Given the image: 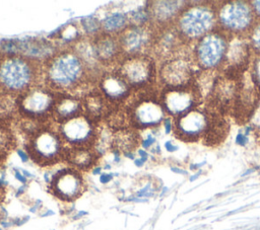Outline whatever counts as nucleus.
Listing matches in <instances>:
<instances>
[{"label":"nucleus","mask_w":260,"mask_h":230,"mask_svg":"<svg viewBox=\"0 0 260 230\" xmlns=\"http://www.w3.org/2000/svg\"><path fill=\"white\" fill-rule=\"evenodd\" d=\"M88 74L85 64L71 48L60 50L42 65L44 84L61 93L76 94L86 83Z\"/></svg>","instance_id":"f257e3e1"},{"label":"nucleus","mask_w":260,"mask_h":230,"mask_svg":"<svg viewBox=\"0 0 260 230\" xmlns=\"http://www.w3.org/2000/svg\"><path fill=\"white\" fill-rule=\"evenodd\" d=\"M42 66L20 55L0 57V90L20 95L38 84Z\"/></svg>","instance_id":"f03ea898"},{"label":"nucleus","mask_w":260,"mask_h":230,"mask_svg":"<svg viewBox=\"0 0 260 230\" xmlns=\"http://www.w3.org/2000/svg\"><path fill=\"white\" fill-rule=\"evenodd\" d=\"M66 147L57 128L43 125L28 137L26 153L39 165L48 166L57 163L65 156Z\"/></svg>","instance_id":"7ed1b4c3"},{"label":"nucleus","mask_w":260,"mask_h":230,"mask_svg":"<svg viewBox=\"0 0 260 230\" xmlns=\"http://www.w3.org/2000/svg\"><path fill=\"white\" fill-rule=\"evenodd\" d=\"M217 23L216 11L207 5L187 6L174 26L183 41H198L211 32Z\"/></svg>","instance_id":"20e7f679"},{"label":"nucleus","mask_w":260,"mask_h":230,"mask_svg":"<svg viewBox=\"0 0 260 230\" xmlns=\"http://www.w3.org/2000/svg\"><path fill=\"white\" fill-rule=\"evenodd\" d=\"M57 92L45 84H37L17 96V112L23 119L45 123L51 119Z\"/></svg>","instance_id":"39448f33"},{"label":"nucleus","mask_w":260,"mask_h":230,"mask_svg":"<svg viewBox=\"0 0 260 230\" xmlns=\"http://www.w3.org/2000/svg\"><path fill=\"white\" fill-rule=\"evenodd\" d=\"M230 39L223 30H212L196 41L194 62L202 71H214L225 63Z\"/></svg>","instance_id":"423d86ee"},{"label":"nucleus","mask_w":260,"mask_h":230,"mask_svg":"<svg viewBox=\"0 0 260 230\" xmlns=\"http://www.w3.org/2000/svg\"><path fill=\"white\" fill-rule=\"evenodd\" d=\"M216 16L221 30L234 35H244L252 29L255 13L248 2L230 1L219 7Z\"/></svg>","instance_id":"0eeeda50"},{"label":"nucleus","mask_w":260,"mask_h":230,"mask_svg":"<svg viewBox=\"0 0 260 230\" xmlns=\"http://www.w3.org/2000/svg\"><path fill=\"white\" fill-rule=\"evenodd\" d=\"M118 71L131 88L149 86L157 75L155 64L149 55L126 56L118 64Z\"/></svg>","instance_id":"6e6552de"},{"label":"nucleus","mask_w":260,"mask_h":230,"mask_svg":"<svg viewBox=\"0 0 260 230\" xmlns=\"http://www.w3.org/2000/svg\"><path fill=\"white\" fill-rule=\"evenodd\" d=\"M57 130L69 147H93L98 132L96 123L84 113L58 124Z\"/></svg>","instance_id":"1a4fd4ad"},{"label":"nucleus","mask_w":260,"mask_h":230,"mask_svg":"<svg viewBox=\"0 0 260 230\" xmlns=\"http://www.w3.org/2000/svg\"><path fill=\"white\" fill-rule=\"evenodd\" d=\"M157 77L165 88H183L189 87L195 76L191 61L178 54L161 62Z\"/></svg>","instance_id":"9d476101"},{"label":"nucleus","mask_w":260,"mask_h":230,"mask_svg":"<svg viewBox=\"0 0 260 230\" xmlns=\"http://www.w3.org/2000/svg\"><path fill=\"white\" fill-rule=\"evenodd\" d=\"M211 119V114L206 110L193 108L176 118L173 132L182 141L196 142L199 139L203 140L208 132Z\"/></svg>","instance_id":"9b49d317"},{"label":"nucleus","mask_w":260,"mask_h":230,"mask_svg":"<svg viewBox=\"0 0 260 230\" xmlns=\"http://www.w3.org/2000/svg\"><path fill=\"white\" fill-rule=\"evenodd\" d=\"M165 114L159 99L143 96L132 102L127 116L133 129L145 130L159 126L166 120Z\"/></svg>","instance_id":"f8f14e48"},{"label":"nucleus","mask_w":260,"mask_h":230,"mask_svg":"<svg viewBox=\"0 0 260 230\" xmlns=\"http://www.w3.org/2000/svg\"><path fill=\"white\" fill-rule=\"evenodd\" d=\"M155 33L147 26L129 25L118 35V41L123 53V57L147 55L152 49Z\"/></svg>","instance_id":"ddd939ff"},{"label":"nucleus","mask_w":260,"mask_h":230,"mask_svg":"<svg viewBox=\"0 0 260 230\" xmlns=\"http://www.w3.org/2000/svg\"><path fill=\"white\" fill-rule=\"evenodd\" d=\"M84 187L83 178L77 169L65 167L51 176V193L60 200L73 201L83 193Z\"/></svg>","instance_id":"4468645a"},{"label":"nucleus","mask_w":260,"mask_h":230,"mask_svg":"<svg viewBox=\"0 0 260 230\" xmlns=\"http://www.w3.org/2000/svg\"><path fill=\"white\" fill-rule=\"evenodd\" d=\"M199 92L189 87L183 88H165L159 101L165 112L178 118L187 111L195 108V101Z\"/></svg>","instance_id":"2eb2a0df"},{"label":"nucleus","mask_w":260,"mask_h":230,"mask_svg":"<svg viewBox=\"0 0 260 230\" xmlns=\"http://www.w3.org/2000/svg\"><path fill=\"white\" fill-rule=\"evenodd\" d=\"M99 91L110 103H119L128 98L131 92V86L118 70L109 71L101 76Z\"/></svg>","instance_id":"dca6fc26"},{"label":"nucleus","mask_w":260,"mask_h":230,"mask_svg":"<svg viewBox=\"0 0 260 230\" xmlns=\"http://www.w3.org/2000/svg\"><path fill=\"white\" fill-rule=\"evenodd\" d=\"M60 50L55 44L45 39L17 40V55L25 57L38 64H44Z\"/></svg>","instance_id":"f3484780"},{"label":"nucleus","mask_w":260,"mask_h":230,"mask_svg":"<svg viewBox=\"0 0 260 230\" xmlns=\"http://www.w3.org/2000/svg\"><path fill=\"white\" fill-rule=\"evenodd\" d=\"M95 57L100 65L109 66L122 60L123 53L117 35L101 32L99 35L91 39Z\"/></svg>","instance_id":"a211bd4d"},{"label":"nucleus","mask_w":260,"mask_h":230,"mask_svg":"<svg viewBox=\"0 0 260 230\" xmlns=\"http://www.w3.org/2000/svg\"><path fill=\"white\" fill-rule=\"evenodd\" d=\"M184 1H153L148 5L151 22L159 28L171 26L187 7Z\"/></svg>","instance_id":"6ab92c4d"},{"label":"nucleus","mask_w":260,"mask_h":230,"mask_svg":"<svg viewBox=\"0 0 260 230\" xmlns=\"http://www.w3.org/2000/svg\"><path fill=\"white\" fill-rule=\"evenodd\" d=\"M83 113L82 98L72 93L57 92L52 120L61 124Z\"/></svg>","instance_id":"aec40b11"},{"label":"nucleus","mask_w":260,"mask_h":230,"mask_svg":"<svg viewBox=\"0 0 260 230\" xmlns=\"http://www.w3.org/2000/svg\"><path fill=\"white\" fill-rule=\"evenodd\" d=\"M251 53L252 49L249 41L244 35H233L229 41L224 65L232 70L244 68L249 63Z\"/></svg>","instance_id":"412c9836"},{"label":"nucleus","mask_w":260,"mask_h":230,"mask_svg":"<svg viewBox=\"0 0 260 230\" xmlns=\"http://www.w3.org/2000/svg\"><path fill=\"white\" fill-rule=\"evenodd\" d=\"M81 98L83 113L94 123L102 120V118L106 117L110 112L109 105L111 103L104 97L99 89L84 93Z\"/></svg>","instance_id":"4be33fe9"},{"label":"nucleus","mask_w":260,"mask_h":230,"mask_svg":"<svg viewBox=\"0 0 260 230\" xmlns=\"http://www.w3.org/2000/svg\"><path fill=\"white\" fill-rule=\"evenodd\" d=\"M64 158L75 169L87 170L94 165L99 155L92 147H69Z\"/></svg>","instance_id":"5701e85b"},{"label":"nucleus","mask_w":260,"mask_h":230,"mask_svg":"<svg viewBox=\"0 0 260 230\" xmlns=\"http://www.w3.org/2000/svg\"><path fill=\"white\" fill-rule=\"evenodd\" d=\"M139 143V136L135 132V129L128 127L117 130L113 134V147L112 149L118 150L119 152L128 153L133 152Z\"/></svg>","instance_id":"b1692460"},{"label":"nucleus","mask_w":260,"mask_h":230,"mask_svg":"<svg viewBox=\"0 0 260 230\" xmlns=\"http://www.w3.org/2000/svg\"><path fill=\"white\" fill-rule=\"evenodd\" d=\"M128 26V15L122 12H115L102 21V32L118 36Z\"/></svg>","instance_id":"393cba45"},{"label":"nucleus","mask_w":260,"mask_h":230,"mask_svg":"<svg viewBox=\"0 0 260 230\" xmlns=\"http://www.w3.org/2000/svg\"><path fill=\"white\" fill-rule=\"evenodd\" d=\"M17 112V96L0 90V120L4 121Z\"/></svg>","instance_id":"a878e982"},{"label":"nucleus","mask_w":260,"mask_h":230,"mask_svg":"<svg viewBox=\"0 0 260 230\" xmlns=\"http://www.w3.org/2000/svg\"><path fill=\"white\" fill-rule=\"evenodd\" d=\"M128 19L129 25L147 26L149 23H151V17L148 10V6L141 7L135 11H132L128 15Z\"/></svg>","instance_id":"bb28decb"},{"label":"nucleus","mask_w":260,"mask_h":230,"mask_svg":"<svg viewBox=\"0 0 260 230\" xmlns=\"http://www.w3.org/2000/svg\"><path fill=\"white\" fill-rule=\"evenodd\" d=\"M81 28L88 39H93L102 32V21L96 17L88 16L81 20Z\"/></svg>","instance_id":"cd10ccee"},{"label":"nucleus","mask_w":260,"mask_h":230,"mask_svg":"<svg viewBox=\"0 0 260 230\" xmlns=\"http://www.w3.org/2000/svg\"><path fill=\"white\" fill-rule=\"evenodd\" d=\"M14 137L11 131L3 124H0V153L6 155L14 148Z\"/></svg>","instance_id":"c85d7f7f"},{"label":"nucleus","mask_w":260,"mask_h":230,"mask_svg":"<svg viewBox=\"0 0 260 230\" xmlns=\"http://www.w3.org/2000/svg\"><path fill=\"white\" fill-rule=\"evenodd\" d=\"M79 29L75 24H69L60 31V40L65 44H76L79 39Z\"/></svg>","instance_id":"c756f323"},{"label":"nucleus","mask_w":260,"mask_h":230,"mask_svg":"<svg viewBox=\"0 0 260 230\" xmlns=\"http://www.w3.org/2000/svg\"><path fill=\"white\" fill-rule=\"evenodd\" d=\"M249 44L252 52H255L260 56V21L254 23L252 29L249 32Z\"/></svg>","instance_id":"7c9ffc66"},{"label":"nucleus","mask_w":260,"mask_h":230,"mask_svg":"<svg viewBox=\"0 0 260 230\" xmlns=\"http://www.w3.org/2000/svg\"><path fill=\"white\" fill-rule=\"evenodd\" d=\"M251 80L255 86L260 88V56L251 63Z\"/></svg>","instance_id":"2f4dec72"},{"label":"nucleus","mask_w":260,"mask_h":230,"mask_svg":"<svg viewBox=\"0 0 260 230\" xmlns=\"http://www.w3.org/2000/svg\"><path fill=\"white\" fill-rule=\"evenodd\" d=\"M250 123L253 128L260 131V100L256 103L254 109L251 112Z\"/></svg>","instance_id":"473e14b6"},{"label":"nucleus","mask_w":260,"mask_h":230,"mask_svg":"<svg viewBox=\"0 0 260 230\" xmlns=\"http://www.w3.org/2000/svg\"><path fill=\"white\" fill-rule=\"evenodd\" d=\"M13 170H14V177H15L18 181H20L21 183L25 184L26 181H27V178L20 172V170H18V169H16V168H14Z\"/></svg>","instance_id":"72a5a7b5"},{"label":"nucleus","mask_w":260,"mask_h":230,"mask_svg":"<svg viewBox=\"0 0 260 230\" xmlns=\"http://www.w3.org/2000/svg\"><path fill=\"white\" fill-rule=\"evenodd\" d=\"M113 177H114V174H113V173H102V174L100 175V181H101L102 183L106 184V183L110 182V181L113 179Z\"/></svg>","instance_id":"f704fd0d"},{"label":"nucleus","mask_w":260,"mask_h":230,"mask_svg":"<svg viewBox=\"0 0 260 230\" xmlns=\"http://www.w3.org/2000/svg\"><path fill=\"white\" fill-rule=\"evenodd\" d=\"M153 142H154V139L150 135H148L146 139L141 140V145H142L143 148H148V147H150L152 145Z\"/></svg>","instance_id":"c9c22d12"},{"label":"nucleus","mask_w":260,"mask_h":230,"mask_svg":"<svg viewBox=\"0 0 260 230\" xmlns=\"http://www.w3.org/2000/svg\"><path fill=\"white\" fill-rule=\"evenodd\" d=\"M251 6L253 8V11H254L255 15L260 17V1H252Z\"/></svg>","instance_id":"e433bc0d"},{"label":"nucleus","mask_w":260,"mask_h":230,"mask_svg":"<svg viewBox=\"0 0 260 230\" xmlns=\"http://www.w3.org/2000/svg\"><path fill=\"white\" fill-rule=\"evenodd\" d=\"M17 154H18V156L20 157V159H21L22 162H27V161H28L29 156H28V154H27L25 151L19 149V150H17Z\"/></svg>","instance_id":"4c0bfd02"},{"label":"nucleus","mask_w":260,"mask_h":230,"mask_svg":"<svg viewBox=\"0 0 260 230\" xmlns=\"http://www.w3.org/2000/svg\"><path fill=\"white\" fill-rule=\"evenodd\" d=\"M146 161V159L145 158H138V159H134V164L137 166V167H141L143 164H144V162Z\"/></svg>","instance_id":"58836bf2"},{"label":"nucleus","mask_w":260,"mask_h":230,"mask_svg":"<svg viewBox=\"0 0 260 230\" xmlns=\"http://www.w3.org/2000/svg\"><path fill=\"white\" fill-rule=\"evenodd\" d=\"M25 187H26V185H25V184H23L22 186L18 187V189H17V191H16L15 196H16V197H19L20 195H22V194L25 191Z\"/></svg>","instance_id":"ea45409f"},{"label":"nucleus","mask_w":260,"mask_h":230,"mask_svg":"<svg viewBox=\"0 0 260 230\" xmlns=\"http://www.w3.org/2000/svg\"><path fill=\"white\" fill-rule=\"evenodd\" d=\"M92 173L94 174V175H98V174H102V167H100V166H95V167H93V169H92Z\"/></svg>","instance_id":"a19ab883"},{"label":"nucleus","mask_w":260,"mask_h":230,"mask_svg":"<svg viewBox=\"0 0 260 230\" xmlns=\"http://www.w3.org/2000/svg\"><path fill=\"white\" fill-rule=\"evenodd\" d=\"M21 173H22L26 178H27V177H28V178H32V177H34V175H32L30 172H28L27 170H21Z\"/></svg>","instance_id":"79ce46f5"},{"label":"nucleus","mask_w":260,"mask_h":230,"mask_svg":"<svg viewBox=\"0 0 260 230\" xmlns=\"http://www.w3.org/2000/svg\"><path fill=\"white\" fill-rule=\"evenodd\" d=\"M86 214H87V212H84V211H80V212H78V213L75 215L74 219H79V218H81L82 216H85Z\"/></svg>","instance_id":"37998d69"},{"label":"nucleus","mask_w":260,"mask_h":230,"mask_svg":"<svg viewBox=\"0 0 260 230\" xmlns=\"http://www.w3.org/2000/svg\"><path fill=\"white\" fill-rule=\"evenodd\" d=\"M124 155L129 158V159H135V155H134V152H128V153H124Z\"/></svg>","instance_id":"c03bdc74"},{"label":"nucleus","mask_w":260,"mask_h":230,"mask_svg":"<svg viewBox=\"0 0 260 230\" xmlns=\"http://www.w3.org/2000/svg\"><path fill=\"white\" fill-rule=\"evenodd\" d=\"M138 154L141 156V158H145V159H147V153L144 151V150H139L138 151Z\"/></svg>","instance_id":"a18cd8bd"},{"label":"nucleus","mask_w":260,"mask_h":230,"mask_svg":"<svg viewBox=\"0 0 260 230\" xmlns=\"http://www.w3.org/2000/svg\"><path fill=\"white\" fill-rule=\"evenodd\" d=\"M51 215H54V212L51 211V210H48L45 214H42L43 217H47V216H51Z\"/></svg>","instance_id":"49530a36"},{"label":"nucleus","mask_w":260,"mask_h":230,"mask_svg":"<svg viewBox=\"0 0 260 230\" xmlns=\"http://www.w3.org/2000/svg\"><path fill=\"white\" fill-rule=\"evenodd\" d=\"M5 157H6V155H4V154L0 153V165H1V163L3 162V160L5 159Z\"/></svg>","instance_id":"de8ad7c7"},{"label":"nucleus","mask_w":260,"mask_h":230,"mask_svg":"<svg viewBox=\"0 0 260 230\" xmlns=\"http://www.w3.org/2000/svg\"><path fill=\"white\" fill-rule=\"evenodd\" d=\"M0 230H3V229H2V228H0Z\"/></svg>","instance_id":"09e8293b"}]
</instances>
